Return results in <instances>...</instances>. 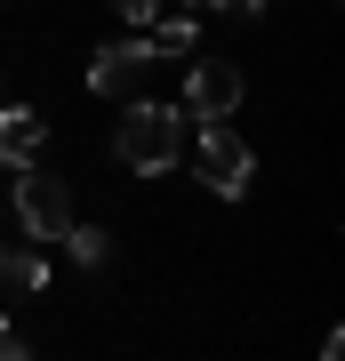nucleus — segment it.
<instances>
[{"label": "nucleus", "mask_w": 345, "mask_h": 361, "mask_svg": "<svg viewBox=\"0 0 345 361\" xmlns=\"http://www.w3.org/2000/svg\"><path fill=\"white\" fill-rule=\"evenodd\" d=\"M145 65H161V49H153V32H128V40H104L97 49V65H89V89L97 97H128L145 80Z\"/></svg>", "instance_id": "obj_4"}, {"label": "nucleus", "mask_w": 345, "mask_h": 361, "mask_svg": "<svg viewBox=\"0 0 345 361\" xmlns=\"http://www.w3.org/2000/svg\"><path fill=\"white\" fill-rule=\"evenodd\" d=\"M121 16L128 25H161V0H121Z\"/></svg>", "instance_id": "obj_11"}, {"label": "nucleus", "mask_w": 345, "mask_h": 361, "mask_svg": "<svg viewBox=\"0 0 345 361\" xmlns=\"http://www.w3.org/2000/svg\"><path fill=\"white\" fill-rule=\"evenodd\" d=\"M56 241H64V257H73V265H89V273H97L104 257H113V233H104V225H80V217L64 225Z\"/></svg>", "instance_id": "obj_8"}, {"label": "nucleus", "mask_w": 345, "mask_h": 361, "mask_svg": "<svg viewBox=\"0 0 345 361\" xmlns=\"http://www.w3.org/2000/svg\"><path fill=\"white\" fill-rule=\"evenodd\" d=\"M49 153V121H40V104H0V161L8 169H32Z\"/></svg>", "instance_id": "obj_6"}, {"label": "nucleus", "mask_w": 345, "mask_h": 361, "mask_svg": "<svg viewBox=\"0 0 345 361\" xmlns=\"http://www.w3.org/2000/svg\"><path fill=\"white\" fill-rule=\"evenodd\" d=\"M185 153V104H153V97H137L121 113V129H113V161L128 169V177H169Z\"/></svg>", "instance_id": "obj_1"}, {"label": "nucleus", "mask_w": 345, "mask_h": 361, "mask_svg": "<svg viewBox=\"0 0 345 361\" xmlns=\"http://www.w3.org/2000/svg\"><path fill=\"white\" fill-rule=\"evenodd\" d=\"M49 289V257L25 241H0V297H40Z\"/></svg>", "instance_id": "obj_7"}, {"label": "nucleus", "mask_w": 345, "mask_h": 361, "mask_svg": "<svg viewBox=\"0 0 345 361\" xmlns=\"http://www.w3.org/2000/svg\"><path fill=\"white\" fill-rule=\"evenodd\" d=\"M25 353H32V337L16 329V322H0V361H25Z\"/></svg>", "instance_id": "obj_10"}, {"label": "nucleus", "mask_w": 345, "mask_h": 361, "mask_svg": "<svg viewBox=\"0 0 345 361\" xmlns=\"http://www.w3.org/2000/svg\"><path fill=\"white\" fill-rule=\"evenodd\" d=\"M0 209H8V201H0Z\"/></svg>", "instance_id": "obj_13"}, {"label": "nucleus", "mask_w": 345, "mask_h": 361, "mask_svg": "<svg viewBox=\"0 0 345 361\" xmlns=\"http://www.w3.org/2000/svg\"><path fill=\"white\" fill-rule=\"evenodd\" d=\"M241 97H249L241 65H217V56H209V65H193V73H185V113H193V121H225Z\"/></svg>", "instance_id": "obj_5"}, {"label": "nucleus", "mask_w": 345, "mask_h": 361, "mask_svg": "<svg viewBox=\"0 0 345 361\" xmlns=\"http://www.w3.org/2000/svg\"><path fill=\"white\" fill-rule=\"evenodd\" d=\"M8 209H16V225L32 233V241H56L64 225H73V193H64V177H49V169H25L16 177V193H8Z\"/></svg>", "instance_id": "obj_3"}, {"label": "nucleus", "mask_w": 345, "mask_h": 361, "mask_svg": "<svg viewBox=\"0 0 345 361\" xmlns=\"http://www.w3.org/2000/svg\"><path fill=\"white\" fill-rule=\"evenodd\" d=\"M153 49H161V56H185V49H201V25H193V16H169V25H153Z\"/></svg>", "instance_id": "obj_9"}, {"label": "nucleus", "mask_w": 345, "mask_h": 361, "mask_svg": "<svg viewBox=\"0 0 345 361\" xmlns=\"http://www.w3.org/2000/svg\"><path fill=\"white\" fill-rule=\"evenodd\" d=\"M201 8H217V16H265V0H201Z\"/></svg>", "instance_id": "obj_12"}, {"label": "nucleus", "mask_w": 345, "mask_h": 361, "mask_svg": "<svg viewBox=\"0 0 345 361\" xmlns=\"http://www.w3.org/2000/svg\"><path fill=\"white\" fill-rule=\"evenodd\" d=\"M193 161H201V185L217 201H241L249 193V177H257V161H249V145L233 137V121H201V137H193Z\"/></svg>", "instance_id": "obj_2"}]
</instances>
